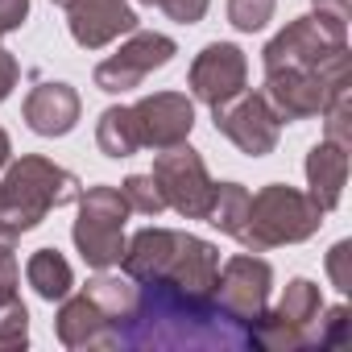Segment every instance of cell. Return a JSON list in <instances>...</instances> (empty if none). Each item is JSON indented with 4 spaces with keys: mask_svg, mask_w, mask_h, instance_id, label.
<instances>
[{
    "mask_svg": "<svg viewBox=\"0 0 352 352\" xmlns=\"http://www.w3.org/2000/svg\"><path fill=\"white\" fill-rule=\"evenodd\" d=\"M124 278L133 282H174L195 294H212L220 274V249L179 228H141L124 241Z\"/></svg>",
    "mask_w": 352,
    "mask_h": 352,
    "instance_id": "7a4b0ae2",
    "label": "cell"
},
{
    "mask_svg": "<svg viewBox=\"0 0 352 352\" xmlns=\"http://www.w3.org/2000/svg\"><path fill=\"white\" fill-rule=\"evenodd\" d=\"M311 5H315V17H323V21L348 30V9H352V0H311Z\"/></svg>",
    "mask_w": 352,
    "mask_h": 352,
    "instance_id": "f546056e",
    "label": "cell"
},
{
    "mask_svg": "<svg viewBox=\"0 0 352 352\" xmlns=\"http://www.w3.org/2000/svg\"><path fill=\"white\" fill-rule=\"evenodd\" d=\"M270 286H274V270H270V261L245 249V253H236V257H228V261L220 265L216 286H212V298H216L236 323L249 327V323L265 311V302H270Z\"/></svg>",
    "mask_w": 352,
    "mask_h": 352,
    "instance_id": "30bf717a",
    "label": "cell"
},
{
    "mask_svg": "<svg viewBox=\"0 0 352 352\" xmlns=\"http://www.w3.org/2000/svg\"><path fill=\"white\" fill-rule=\"evenodd\" d=\"M9 153H13V145H9V133H5V129H0V170H5V166H9Z\"/></svg>",
    "mask_w": 352,
    "mask_h": 352,
    "instance_id": "d6a6232c",
    "label": "cell"
},
{
    "mask_svg": "<svg viewBox=\"0 0 352 352\" xmlns=\"http://www.w3.org/2000/svg\"><path fill=\"white\" fill-rule=\"evenodd\" d=\"M58 340H63L67 348H120L116 323L108 319V311H104L87 290H79L75 298H63V311H58Z\"/></svg>",
    "mask_w": 352,
    "mask_h": 352,
    "instance_id": "9a60e30c",
    "label": "cell"
},
{
    "mask_svg": "<svg viewBox=\"0 0 352 352\" xmlns=\"http://www.w3.org/2000/svg\"><path fill=\"white\" fill-rule=\"evenodd\" d=\"M120 195H124L129 212H141V216H162V212H166V199H162V191H157V179H153V174H129L124 187H120Z\"/></svg>",
    "mask_w": 352,
    "mask_h": 352,
    "instance_id": "44dd1931",
    "label": "cell"
},
{
    "mask_svg": "<svg viewBox=\"0 0 352 352\" xmlns=\"http://www.w3.org/2000/svg\"><path fill=\"white\" fill-rule=\"evenodd\" d=\"M340 50H348V30L344 25H331L323 17H294L265 50H261V63L265 71H282V67H323L327 58H336Z\"/></svg>",
    "mask_w": 352,
    "mask_h": 352,
    "instance_id": "ba28073f",
    "label": "cell"
},
{
    "mask_svg": "<svg viewBox=\"0 0 352 352\" xmlns=\"http://www.w3.org/2000/svg\"><path fill=\"white\" fill-rule=\"evenodd\" d=\"M270 17H274V0H228V21H232L241 34L265 30Z\"/></svg>",
    "mask_w": 352,
    "mask_h": 352,
    "instance_id": "cb8c5ba5",
    "label": "cell"
},
{
    "mask_svg": "<svg viewBox=\"0 0 352 352\" xmlns=\"http://www.w3.org/2000/svg\"><path fill=\"white\" fill-rule=\"evenodd\" d=\"M67 30H71L75 46L104 50L120 34L137 30V13L129 9V0H71L67 5Z\"/></svg>",
    "mask_w": 352,
    "mask_h": 352,
    "instance_id": "5bb4252c",
    "label": "cell"
},
{
    "mask_svg": "<svg viewBox=\"0 0 352 352\" xmlns=\"http://www.w3.org/2000/svg\"><path fill=\"white\" fill-rule=\"evenodd\" d=\"M141 5H157V0H141Z\"/></svg>",
    "mask_w": 352,
    "mask_h": 352,
    "instance_id": "e575fe53",
    "label": "cell"
},
{
    "mask_svg": "<svg viewBox=\"0 0 352 352\" xmlns=\"http://www.w3.org/2000/svg\"><path fill=\"white\" fill-rule=\"evenodd\" d=\"M323 294L315 282L294 278L286 294L278 298L274 311H261L249 323V348H270V352H290V348H315V327H319Z\"/></svg>",
    "mask_w": 352,
    "mask_h": 352,
    "instance_id": "8992f818",
    "label": "cell"
},
{
    "mask_svg": "<svg viewBox=\"0 0 352 352\" xmlns=\"http://www.w3.org/2000/svg\"><path fill=\"white\" fill-rule=\"evenodd\" d=\"M327 278L340 294L352 290V241H336L327 253Z\"/></svg>",
    "mask_w": 352,
    "mask_h": 352,
    "instance_id": "484cf974",
    "label": "cell"
},
{
    "mask_svg": "<svg viewBox=\"0 0 352 352\" xmlns=\"http://www.w3.org/2000/svg\"><path fill=\"white\" fill-rule=\"evenodd\" d=\"M25 17H30V0H0V38L21 30Z\"/></svg>",
    "mask_w": 352,
    "mask_h": 352,
    "instance_id": "f1b7e54d",
    "label": "cell"
},
{
    "mask_svg": "<svg viewBox=\"0 0 352 352\" xmlns=\"http://www.w3.org/2000/svg\"><path fill=\"white\" fill-rule=\"evenodd\" d=\"M79 179L71 170L54 166L50 157H21L5 170L0 179V224H9L17 236L21 232H34L54 208H67L79 199Z\"/></svg>",
    "mask_w": 352,
    "mask_h": 352,
    "instance_id": "3957f363",
    "label": "cell"
},
{
    "mask_svg": "<svg viewBox=\"0 0 352 352\" xmlns=\"http://www.w3.org/2000/svg\"><path fill=\"white\" fill-rule=\"evenodd\" d=\"M0 278L17 282V232L9 224H0Z\"/></svg>",
    "mask_w": 352,
    "mask_h": 352,
    "instance_id": "83f0119b",
    "label": "cell"
},
{
    "mask_svg": "<svg viewBox=\"0 0 352 352\" xmlns=\"http://www.w3.org/2000/svg\"><path fill=\"white\" fill-rule=\"evenodd\" d=\"M149 174L157 179V191H162V199H166L170 212H179L187 220H204L208 216L216 183H212L208 162L199 157V149H191L187 141L183 145H170V149H157Z\"/></svg>",
    "mask_w": 352,
    "mask_h": 352,
    "instance_id": "52a82bcc",
    "label": "cell"
},
{
    "mask_svg": "<svg viewBox=\"0 0 352 352\" xmlns=\"http://www.w3.org/2000/svg\"><path fill=\"white\" fill-rule=\"evenodd\" d=\"M25 124L38 133V137H67L75 124H79V91L71 83H38L30 96H25Z\"/></svg>",
    "mask_w": 352,
    "mask_h": 352,
    "instance_id": "2e32d148",
    "label": "cell"
},
{
    "mask_svg": "<svg viewBox=\"0 0 352 352\" xmlns=\"http://www.w3.org/2000/svg\"><path fill=\"white\" fill-rule=\"evenodd\" d=\"M79 220L71 228L79 257L91 270H112L124 257V220H129V204L116 187H87L79 191Z\"/></svg>",
    "mask_w": 352,
    "mask_h": 352,
    "instance_id": "5b68a950",
    "label": "cell"
},
{
    "mask_svg": "<svg viewBox=\"0 0 352 352\" xmlns=\"http://www.w3.org/2000/svg\"><path fill=\"white\" fill-rule=\"evenodd\" d=\"M120 348H249V327L236 323L212 294H195L174 282H137L133 315L120 331Z\"/></svg>",
    "mask_w": 352,
    "mask_h": 352,
    "instance_id": "6da1fadb",
    "label": "cell"
},
{
    "mask_svg": "<svg viewBox=\"0 0 352 352\" xmlns=\"http://www.w3.org/2000/svg\"><path fill=\"white\" fill-rule=\"evenodd\" d=\"M17 75H21L17 58H13L9 50H0V104H5V100L13 96V87H17Z\"/></svg>",
    "mask_w": 352,
    "mask_h": 352,
    "instance_id": "4dcf8cb0",
    "label": "cell"
},
{
    "mask_svg": "<svg viewBox=\"0 0 352 352\" xmlns=\"http://www.w3.org/2000/svg\"><path fill=\"white\" fill-rule=\"evenodd\" d=\"M174 54H179L174 38L133 30V38H129L116 54H108V58L96 67V87H100V91H108V96L133 91V87H141L153 71H162Z\"/></svg>",
    "mask_w": 352,
    "mask_h": 352,
    "instance_id": "9c48e42d",
    "label": "cell"
},
{
    "mask_svg": "<svg viewBox=\"0 0 352 352\" xmlns=\"http://www.w3.org/2000/svg\"><path fill=\"white\" fill-rule=\"evenodd\" d=\"M323 133H327V141L352 149V91H340V96L327 100V108H323Z\"/></svg>",
    "mask_w": 352,
    "mask_h": 352,
    "instance_id": "7402d4cb",
    "label": "cell"
},
{
    "mask_svg": "<svg viewBox=\"0 0 352 352\" xmlns=\"http://www.w3.org/2000/svg\"><path fill=\"white\" fill-rule=\"evenodd\" d=\"M245 212H249V187L241 183H216V195H212V208H208V224L220 228L224 236H236L241 224H245Z\"/></svg>",
    "mask_w": 352,
    "mask_h": 352,
    "instance_id": "ffe728a7",
    "label": "cell"
},
{
    "mask_svg": "<svg viewBox=\"0 0 352 352\" xmlns=\"http://www.w3.org/2000/svg\"><path fill=\"white\" fill-rule=\"evenodd\" d=\"M319 327H315V344L319 348H340L348 340V307H331V311H319Z\"/></svg>",
    "mask_w": 352,
    "mask_h": 352,
    "instance_id": "d4e9b609",
    "label": "cell"
},
{
    "mask_svg": "<svg viewBox=\"0 0 352 352\" xmlns=\"http://www.w3.org/2000/svg\"><path fill=\"white\" fill-rule=\"evenodd\" d=\"M212 112H216V133H224L241 153L265 157V153L278 149L282 120H278V112L270 108V100L261 91H241L236 100H228Z\"/></svg>",
    "mask_w": 352,
    "mask_h": 352,
    "instance_id": "8fae6325",
    "label": "cell"
},
{
    "mask_svg": "<svg viewBox=\"0 0 352 352\" xmlns=\"http://www.w3.org/2000/svg\"><path fill=\"white\" fill-rule=\"evenodd\" d=\"M208 5L212 0H157V9L179 25H199L208 17Z\"/></svg>",
    "mask_w": 352,
    "mask_h": 352,
    "instance_id": "4316f807",
    "label": "cell"
},
{
    "mask_svg": "<svg viewBox=\"0 0 352 352\" xmlns=\"http://www.w3.org/2000/svg\"><path fill=\"white\" fill-rule=\"evenodd\" d=\"M307 195H311V204L327 216V212H336L340 208V199H344V187H348V149L344 145H336V141H319V145H311V153H307Z\"/></svg>",
    "mask_w": 352,
    "mask_h": 352,
    "instance_id": "e0dca14e",
    "label": "cell"
},
{
    "mask_svg": "<svg viewBox=\"0 0 352 352\" xmlns=\"http://www.w3.org/2000/svg\"><path fill=\"white\" fill-rule=\"evenodd\" d=\"M50 5H58V9H67V5H71V0H50Z\"/></svg>",
    "mask_w": 352,
    "mask_h": 352,
    "instance_id": "836d02e7",
    "label": "cell"
},
{
    "mask_svg": "<svg viewBox=\"0 0 352 352\" xmlns=\"http://www.w3.org/2000/svg\"><path fill=\"white\" fill-rule=\"evenodd\" d=\"M25 282L34 286L38 298L63 302V298L71 294V286H75V270H71V261H67L58 249H38V253L25 261Z\"/></svg>",
    "mask_w": 352,
    "mask_h": 352,
    "instance_id": "ac0fdd59",
    "label": "cell"
},
{
    "mask_svg": "<svg viewBox=\"0 0 352 352\" xmlns=\"http://www.w3.org/2000/svg\"><path fill=\"white\" fill-rule=\"evenodd\" d=\"M96 145H100L104 157H133L141 149V133H137L133 108H124V104L104 108L100 120H96Z\"/></svg>",
    "mask_w": 352,
    "mask_h": 352,
    "instance_id": "d6986e66",
    "label": "cell"
},
{
    "mask_svg": "<svg viewBox=\"0 0 352 352\" xmlns=\"http://www.w3.org/2000/svg\"><path fill=\"white\" fill-rule=\"evenodd\" d=\"M133 120L141 133V149H170L183 145L195 129V104L183 91H153L133 104Z\"/></svg>",
    "mask_w": 352,
    "mask_h": 352,
    "instance_id": "4fadbf2b",
    "label": "cell"
},
{
    "mask_svg": "<svg viewBox=\"0 0 352 352\" xmlns=\"http://www.w3.org/2000/svg\"><path fill=\"white\" fill-rule=\"evenodd\" d=\"M30 344V311L21 298L0 307V348H25Z\"/></svg>",
    "mask_w": 352,
    "mask_h": 352,
    "instance_id": "603a6c76",
    "label": "cell"
},
{
    "mask_svg": "<svg viewBox=\"0 0 352 352\" xmlns=\"http://www.w3.org/2000/svg\"><path fill=\"white\" fill-rule=\"evenodd\" d=\"M191 96L208 108H220L228 100H236L249 83V63H245V50L232 46V42H212L195 54L191 63Z\"/></svg>",
    "mask_w": 352,
    "mask_h": 352,
    "instance_id": "7c38bea8",
    "label": "cell"
},
{
    "mask_svg": "<svg viewBox=\"0 0 352 352\" xmlns=\"http://www.w3.org/2000/svg\"><path fill=\"white\" fill-rule=\"evenodd\" d=\"M13 298H17V282L0 278V307H5V302H13Z\"/></svg>",
    "mask_w": 352,
    "mask_h": 352,
    "instance_id": "1f68e13d",
    "label": "cell"
},
{
    "mask_svg": "<svg viewBox=\"0 0 352 352\" xmlns=\"http://www.w3.org/2000/svg\"><path fill=\"white\" fill-rule=\"evenodd\" d=\"M319 224H323V212L311 204V195H302L294 187H282V183H270L257 195H249V212H245V224H241L236 241L249 253H265V249H278V245L311 241L319 232Z\"/></svg>",
    "mask_w": 352,
    "mask_h": 352,
    "instance_id": "277c9868",
    "label": "cell"
}]
</instances>
